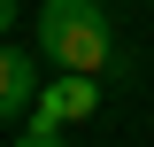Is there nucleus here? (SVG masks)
Returning <instances> with one entry per match:
<instances>
[{
	"label": "nucleus",
	"mask_w": 154,
	"mask_h": 147,
	"mask_svg": "<svg viewBox=\"0 0 154 147\" xmlns=\"http://www.w3.org/2000/svg\"><path fill=\"white\" fill-rule=\"evenodd\" d=\"M38 47L54 70H116V31H108V8L100 0H46L38 8Z\"/></svg>",
	"instance_id": "1"
},
{
	"label": "nucleus",
	"mask_w": 154,
	"mask_h": 147,
	"mask_svg": "<svg viewBox=\"0 0 154 147\" xmlns=\"http://www.w3.org/2000/svg\"><path fill=\"white\" fill-rule=\"evenodd\" d=\"M85 116H100V77H85V70H54L46 85H38V101H31V124H85Z\"/></svg>",
	"instance_id": "2"
},
{
	"label": "nucleus",
	"mask_w": 154,
	"mask_h": 147,
	"mask_svg": "<svg viewBox=\"0 0 154 147\" xmlns=\"http://www.w3.org/2000/svg\"><path fill=\"white\" fill-rule=\"evenodd\" d=\"M31 101H38V54L0 39V124L8 116H31Z\"/></svg>",
	"instance_id": "3"
},
{
	"label": "nucleus",
	"mask_w": 154,
	"mask_h": 147,
	"mask_svg": "<svg viewBox=\"0 0 154 147\" xmlns=\"http://www.w3.org/2000/svg\"><path fill=\"white\" fill-rule=\"evenodd\" d=\"M16 147H69V139H62V124H23Z\"/></svg>",
	"instance_id": "4"
},
{
	"label": "nucleus",
	"mask_w": 154,
	"mask_h": 147,
	"mask_svg": "<svg viewBox=\"0 0 154 147\" xmlns=\"http://www.w3.org/2000/svg\"><path fill=\"white\" fill-rule=\"evenodd\" d=\"M16 16H23V0H0V39L16 31Z\"/></svg>",
	"instance_id": "5"
}]
</instances>
